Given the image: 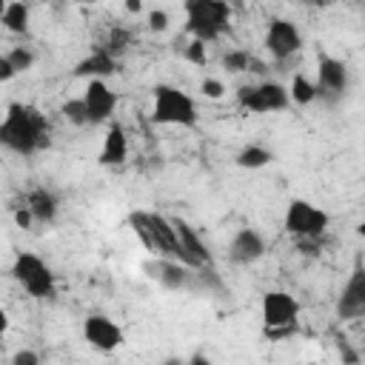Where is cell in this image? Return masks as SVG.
Segmentation results:
<instances>
[{"instance_id": "obj_10", "label": "cell", "mask_w": 365, "mask_h": 365, "mask_svg": "<svg viewBox=\"0 0 365 365\" xmlns=\"http://www.w3.org/2000/svg\"><path fill=\"white\" fill-rule=\"evenodd\" d=\"M265 48L274 60H291L294 54H299L302 48V34L299 29L285 20V17H277L268 23V31H265Z\"/></svg>"}, {"instance_id": "obj_22", "label": "cell", "mask_w": 365, "mask_h": 365, "mask_svg": "<svg viewBox=\"0 0 365 365\" xmlns=\"http://www.w3.org/2000/svg\"><path fill=\"white\" fill-rule=\"evenodd\" d=\"M274 160V154L265 148V145H245L240 154H237V165L240 168H262Z\"/></svg>"}, {"instance_id": "obj_19", "label": "cell", "mask_w": 365, "mask_h": 365, "mask_svg": "<svg viewBox=\"0 0 365 365\" xmlns=\"http://www.w3.org/2000/svg\"><path fill=\"white\" fill-rule=\"evenodd\" d=\"M26 208H29V214H31L34 222L48 225L57 217V197L48 188H31L29 197H26Z\"/></svg>"}, {"instance_id": "obj_27", "label": "cell", "mask_w": 365, "mask_h": 365, "mask_svg": "<svg viewBox=\"0 0 365 365\" xmlns=\"http://www.w3.org/2000/svg\"><path fill=\"white\" fill-rule=\"evenodd\" d=\"M148 29L151 31H165L168 29V14L163 9H151L148 11Z\"/></svg>"}, {"instance_id": "obj_4", "label": "cell", "mask_w": 365, "mask_h": 365, "mask_svg": "<svg viewBox=\"0 0 365 365\" xmlns=\"http://www.w3.org/2000/svg\"><path fill=\"white\" fill-rule=\"evenodd\" d=\"M151 120L157 125H182L191 128L197 125V106L194 100L180 91L177 86L160 83L154 88V106H151Z\"/></svg>"}, {"instance_id": "obj_30", "label": "cell", "mask_w": 365, "mask_h": 365, "mask_svg": "<svg viewBox=\"0 0 365 365\" xmlns=\"http://www.w3.org/2000/svg\"><path fill=\"white\" fill-rule=\"evenodd\" d=\"M336 348H339V356H342V362H345V365H356V362H359V354H354V351H351L348 339H342V336H339V339H336Z\"/></svg>"}, {"instance_id": "obj_20", "label": "cell", "mask_w": 365, "mask_h": 365, "mask_svg": "<svg viewBox=\"0 0 365 365\" xmlns=\"http://www.w3.org/2000/svg\"><path fill=\"white\" fill-rule=\"evenodd\" d=\"M0 23L11 34H26L29 31V6L26 3H6V11H3Z\"/></svg>"}, {"instance_id": "obj_7", "label": "cell", "mask_w": 365, "mask_h": 365, "mask_svg": "<svg viewBox=\"0 0 365 365\" xmlns=\"http://www.w3.org/2000/svg\"><path fill=\"white\" fill-rule=\"evenodd\" d=\"M328 228V214L308 200H291L285 208V231L294 240H319Z\"/></svg>"}, {"instance_id": "obj_33", "label": "cell", "mask_w": 365, "mask_h": 365, "mask_svg": "<svg viewBox=\"0 0 365 365\" xmlns=\"http://www.w3.org/2000/svg\"><path fill=\"white\" fill-rule=\"evenodd\" d=\"M125 11L137 14V11H143V3H140V0H128V3H125Z\"/></svg>"}, {"instance_id": "obj_3", "label": "cell", "mask_w": 365, "mask_h": 365, "mask_svg": "<svg viewBox=\"0 0 365 365\" xmlns=\"http://www.w3.org/2000/svg\"><path fill=\"white\" fill-rule=\"evenodd\" d=\"M128 225L134 228V234L143 240V245L154 257L177 259V240H174V228L168 217L154 214V211H131Z\"/></svg>"}, {"instance_id": "obj_1", "label": "cell", "mask_w": 365, "mask_h": 365, "mask_svg": "<svg viewBox=\"0 0 365 365\" xmlns=\"http://www.w3.org/2000/svg\"><path fill=\"white\" fill-rule=\"evenodd\" d=\"M0 145L29 157L40 148L48 145V120L46 114H40L34 106H23V103H11L3 123H0Z\"/></svg>"}, {"instance_id": "obj_36", "label": "cell", "mask_w": 365, "mask_h": 365, "mask_svg": "<svg viewBox=\"0 0 365 365\" xmlns=\"http://www.w3.org/2000/svg\"><path fill=\"white\" fill-rule=\"evenodd\" d=\"M163 365H185V362H182V359H180V356H168V359H165V362H163Z\"/></svg>"}, {"instance_id": "obj_21", "label": "cell", "mask_w": 365, "mask_h": 365, "mask_svg": "<svg viewBox=\"0 0 365 365\" xmlns=\"http://www.w3.org/2000/svg\"><path fill=\"white\" fill-rule=\"evenodd\" d=\"M285 91H288V103H297V106H308V103L317 100L314 83H311L308 77H302V74H294L291 88H285Z\"/></svg>"}, {"instance_id": "obj_8", "label": "cell", "mask_w": 365, "mask_h": 365, "mask_svg": "<svg viewBox=\"0 0 365 365\" xmlns=\"http://www.w3.org/2000/svg\"><path fill=\"white\" fill-rule=\"evenodd\" d=\"M237 103L240 108L251 111V114H271V111H282L288 108V91L279 83H257V86H240L237 88Z\"/></svg>"}, {"instance_id": "obj_35", "label": "cell", "mask_w": 365, "mask_h": 365, "mask_svg": "<svg viewBox=\"0 0 365 365\" xmlns=\"http://www.w3.org/2000/svg\"><path fill=\"white\" fill-rule=\"evenodd\" d=\"M185 365H211V362H208V359H205L202 354H194V356H191V359H188Z\"/></svg>"}, {"instance_id": "obj_25", "label": "cell", "mask_w": 365, "mask_h": 365, "mask_svg": "<svg viewBox=\"0 0 365 365\" xmlns=\"http://www.w3.org/2000/svg\"><path fill=\"white\" fill-rule=\"evenodd\" d=\"M222 66H225V71H231V74L248 71V66H251V54H248L245 48H234V51H228V54L222 57Z\"/></svg>"}, {"instance_id": "obj_9", "label": "cell", "mask_w": 365, "mask_h": 365, "mask_svg": "<svg viewBox=\"0 0 365 365\" xmlns=\"http://www.w3.org/2000/svg\"><path fill=\"white\" fill-rule=\"evenodd\" d=\"M168 220H171L174 240H177V262H182L191 271L211 265V254H208L205 242L200 240V234L185 220H180V217H168Z\"/></svg>"}, {"instance_id": "obj_34", "label": "cell", "mask_w": 365, "mask_h": 365, "mask_svg": "<svg viewBox=\"0 0 365 365\" xmlns=\"http://www.w3.org/2000/svg\"><path fill=\"white\" fill-rule=\"evenodd\" d=\"M6 331H9V314H6L3 308H0V336H3Z\"/></svg>"}, {"instance_id": "obj_28", "label": "cell", "mask_w": 365, "mask_h": 365, "mask_svg": "<svg viewBox=\"0 0 365 365\" xmlns=\"http://www.w3.org/2000/svg\"><path fill=\"white\" fill-rule=\"evenodd\" d=\"M200 88H202V94H205V97H211V100H220V97H222V91H225V86H222L220 80H214V77H205Z\"/></svg>"}, {"instance_id": "obj_23", "label": "cell", "mask_w": 365, "mask_h": 365, "mask_svg": "<svg viewBox=\"0 0 365 365\" xmlns=\"http://www.w3.org/2000/svg\"><path fill=\"white\" fill-rule=\"evenodd\" d=\"M60 114L71 123V125H88V114H86V103L83 97H71L60 106Z\"/></svg>"}, {"instance_id": "obj_18", "label": "cell", "mask_w": 365, "mask_h": 365, "mask_svg": "<svg viewBox=\"0 0 365 365\" xmlns=\"http://www.w3.org/2000/svg\"><path fill=\"white\" fill-rule=\"evenodd\" d=\"M128 157V137L123 131L120 123H111L106 137H103V148H100V163L103 165H120Z\"/></svg>"}, {"instance_id": "obj_12", "label": "cell", "mask_w": 365, "mask_h": 365, "mask_svg": "<svg viewBox=\"0 0 365 365\" xmlns=\"http://www.w3.org/2000/svg\"><path fill=\"white\" fill-rule=\"evenodd\" d=\"M143 268L148 271L151 279H157V282H160L163 288H168V291H182V288H191V282H194V271L185 268V265L177 262V259L157 257V259H148Z\"/></svg>"}, {"instance_id": "obj_31", "label": "cell", "mask_w": 365, "mask_h": 365, "mask_svg": "<svg viewBox=\"0 0 365 365\" xmlns=\"http://www.w3.org/2000/svg\"><path fill=\"white\" fill-rule=\"evenodd\" d=\"M14 222H17V225H20V228H29V225H31V222H34V220H31V214H29V208H26V205H23V208H17V211H14Z\"/></svg>"}, {"instance_id": "obj_29", "label": "cell", "mask_w": 365, "mask_h": 365, "mask_svg": "<svg viewBox=\"0 0 365 365\" xmlns=\"http://www.w3.org/2000/svg\"><path fill=\"white\" fill-rule=\"evenodd\" d=\"M11 365H40V356H37V351L23 348V351H17V354L11 356Z\"/></svg>"}, {"instance_id": "obj_11", "label": "cell", "mask_w": 365, "mask_h": 365, "mask_svg": "<svg viewBox=\"0 0 365 365\" xmlns=\"http://www.w3.org/2000/svg\"><path fill=\"white\" fill-rule=\"evenodd\" d=\"M317 74H319V80L314 83L317 97L325 100V103L342 100V94H345V88H348V68H345V63L336 60V57L322 54V57H319V66H317Z\"/></svg>"}, {"instance_id": "obj_2", "label": "cell", "mask_w": 365, "mask_h": 365, "mask_svg": "<svg viewBox=\"0 0 365 365\" xmlns=\"http://www.w3.org/2000/svg\"><path fill=\"white\" fill-rule=\"evenodd\" d=\"M231 9L222 0H188L185 3V31L200 43H214L228 31Z\"/></svg>"}, {"instance_id": "obj_13", "label": "cell", "mask_w": 365, "mask_h": 365, "mask_svg": "<svg viewBox=\"0 0 365 365\" xmlns=\"http://www.w3.org/2000/svg\"><path fill=\"white\" fill-rule=\"evenodd\" d=\"M83 336H86V342H88L91 348H97V351H103V354L117 351V348L123 345V331H120V325H114V322H111L108 317H103V314L86 317V322H83Z\"/></svg>"}, {"instance_id": "obj_16", "label": "cell", "mask_w": 365, "mask_h": 365, "mask_svg": "<svg viewBox=\"0 0 365 365\" xmlns=\"http://www.w3.org/2000/svg\"><path fill=\"white\" fill-rule=\"evenodd\" d=\"M262 254H265V240H262L254 228H240V231L231 237V245H228V259H231V262H237V265H251V262H257Z\"/></svg>"}, {"instance_id": "obj_15", "label": "cell", "mask_w": 365, "mask_h": 365, "mask_svg": "<svg viewBox=\"0 0 365 365\" xmlns=\"http://www.w3.org/2000/svg\"><path fill=\"white\" fill-rule=\"evenodd\" d=\"M365 314V271L356 265L351 279L345 282L339 299H336V317L339 319H359Z\"/></svg>"}, {"instance_id": "obj_5", "label": "cell", "mask_w": 365, "mask_h": 365, "mask_svg": "<svg viewBox=\"0 0 365 365\" xmlns=\"http://www.w3.org/2000/svg\"><path fill=\"white\" fill-rule=\"evenodd\" d=\"M11 277L23 285V291L34 299H51L54 297V274L51 268L31 251H20L11 265Z\"/></svg>"}, {"instance_id": "obj_17", "label": "cell", "mask_w": 365, "mask_h": 365, "mask_svg": "<svg viewBox=\"0 0 365 365\" xmlns=\"http://www.w3.org/2000/svg\"><path fill=\"white\" fill-rule=\"evenodd\" d=\"M114 71H117V60L106 48H94L88 57H83L74 66V77H88V80H103V77H108Z\"/></svg>"}, {"instance_id": "obj_24", "label": "cell", "mask_w": 365, "mask_h": 365, "mask_svg": "<svg viewBox=\"0 0 365 365\" xmlns=\"http://www.w3.org/2000/svg\"><path fill=\"white\" fill-rule=\"evenodd\" d=\"M6 60L11 63L14 74H20V71H29V68L34 66V54H31V48H26V46H14V48L6 54Z\"/></svg>"}, {"instance_id": "obj_37", "label": "cell", "mask_w": 365, "mask_h": 365, "mask_svg": "<svg viewBox=\"0 0 365 365\" xmlns=\"http://www.w3.org/2000/svg\"><path fill=\"white\" fill-rule=\"evenodd\" d=\"M3 11H6V3H3V0H0V17H3Z\"/></svg>"}, {"instance_id": "obj_32", "label": "cell", "mask_w": 365, "mask_h": 365, "mask_svg": "<svg viewBox=\"0 0 365 365\" xmlns=\"http://www.w3.org/2000/svg\"><path fill=\"white\" fill-rule=\"evenodd\" d=\"M14 77V68H11V63L6 60V54H0V83H9Z\"/></svg>"}, {"instance_id": "obj_26", "label": "cell", "mask_w": 365, "mask_h": 365, "mask_svg": "<svg viewBox=\"0 0 365 365\" xmlns=\"http://www.w3.org/2000/svg\"><path fill=\"white\" fill-rule=\"evenodd\" d=\"M185 60L188 63H194V66H205V43H200V40H191L188 46H185Z\"/></svg>"}, {"instance_id": "obj_14", "label": "cell", "mask_w": 365, "mask_h": 365, "mask_svg": "<svg viewBox=\"0 0 365 365\" xmlns=\"http://www.w3.org/2000/svg\"><path fill=\"white\" fill-rule=\"evenodd\" d=\"M83 103H86L88 123H106L114 114L117 94L106 86V80H88V86L83 91Z\"/></svg>"}, {"instance_id": "obj_6", "label": "cell", "mask_w": 365, "mask_h": 365, "mask_svg": "<svg viewBox=\"0 0 365 365\" xmlns=\"http://www.w3.org/2000/svg\"><path fill=\"white\" fill-rule=\"evenodd\" d=\"M297 314L299 302L288 291H268L262 297V322H265V336L279 339L294 334L297 328Z\"/></svg>"}]
</instances>
